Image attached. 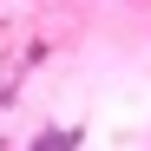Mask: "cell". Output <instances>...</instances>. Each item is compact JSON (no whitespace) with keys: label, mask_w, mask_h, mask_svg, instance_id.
Returning <instances> with one entry per match:
<instances>
[{"label":"cell","mask_w":151,"mask_h":151,"mask_svg":"<svg viewBox=\"0 0 151 151\" xmlns=\"http://www.w3.org/2000/svg\"><path fill=\"white\" fill-rule=\"evenodd\" d=\"M72 145H79V132H46L40 138V151H72Z\"/></svg>","instance_id":"cell-1"}]
</instances>
